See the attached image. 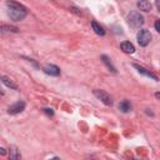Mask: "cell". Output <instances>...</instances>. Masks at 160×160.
I'll return each instance as SVG.
<instances>
[{
  "instance_id": "obj_1",
  "label": "cell",
  "mask_w": 160,
  "mask_h": 160,
  "mask_svg": "<svg viewBox=\"0 0 160 160\" xmlns=\"http://www.w3.org/2000/svg\"><path fill=\"white\" fill-rule=\"evenodd\" d=\"M6 6H8V15L10 16L11 20L14 21H20L22 20L28 11H26V8L20 4V2H16V1H8L6 2Z\"/></svg>"
},
{
  "instance_id": "obj_2",
  "label": "cell",
  "mask_w": 160,
  "mask_h": 160,
  "mask_svg": "<svg viewBox=\"0 0 160 160\" xmlns=\"http://www.w3.org/2000/svg\"><path fill=\"white\" fill-rule=\"evenodd\" d=\"M145 22V19L144 16L138 12V11H132L128 15V24L132 28V29H139L140 26H142Z\"/></svg>"
},
{
  "instance_id": "obj_3",
  "label": "cell",
  "mask_w": 160,
  "mask_h": 160,
  "mask_svg": "<svg viewBox=\"0 0 160 160\" xmlns=\"http://www.w3.org/2000/svg\"><path fill=\"white\" fill-rule=\"evenodd\" d=\"M136 39H138V42H139L140 46H146V45H149V42H150V40H151V34H150L149 30L141 29V30L138 32Z\"/></svg>"
},
{
  "instance_id": "obj_4",
  "label": "cell",
  "mask_w": 160,
  "mask_h": 160,
  "mask_svg": "<svg viewBox=\"0 0 160 160\" xmlns=\"http://www.w3.org/2000/svg\"><path fill=\"white\" fill-rule=\"evenodd\" d=\"M94 95H95L100 101H102L105 105H108V106H111V105H112V100H111L110 95H109L106 91L100 90V89H95V90H94Z\"/></svg>"
},
{
  "instance_id": "obj_5",
  "label": "cell",
  "mask_w": 160,
  "mask_h": 160,
  "mask_svg": "<svg viewBox=\"0 0 160 160\" xmlns=\"http://www.w3.org/2000/svg\"><path fill=\"white\" fill-rule=\"evenodd\" d=\"M24 109H25V102L24 101H16V102H14L12 105L9 106L8 112L11 114V115H16V114H20Z\"/></svg>"
},
{
  "instance_id": "obj_6",
  "label": "cell",
  "mask_w": 160,
  "mask_h": 160,
  "mask_svg": "<svg viewBox=\"0 0 160 160\" xmlns=\"http://www.w3.org/2000/svg\"><path fill=\"white\" fill-rule=\"evenodd\" d=\"M42 71L46 75H50V76H59L60 75V68H58L56 65H52V64L45 65L42 68Z\"/></svg>"
},
{
  "instance_id": "obj_7",
  "label": "cell",
  "mask_w": 160,
  "mask_h": 160,
  "mask_svg": "<svg viewBox=\"0 0 160 160\" xmlns=\"http://www.w3.org/2000/svg\"><path fill=\"white\" fill-rule=\"evenodd\" d=\"M134 68H135L141 75H145V76H148V78H150V79H152V80H155V81H159V78H158L155 74H152L151 71L146 70L145 68H142V66H140V65H138V64H134Z\"/></svg>"
},
{
  "instance_id": "obj_8",
  "label": "cell",
  "mask_w": 160,
  "mask_h": 160,
  "mask_svg": "<svg viewBox=\"0 0 160 160\" xmlns=\"http://www.w3.org/2000/svg\"><path fill=\"white\" fill-rule=\"evenodd\" d=\"M9 160H20V152L15 145H11L9 149Z\"/></svg>"
},
{
  "instance_id": "obj_9",
  "label": "cell",
  "mask_w": 160,
  "mask_h": 160,
  "mask_svg": "<svg viewBox=\"0 0 160 160\" xmlns=\"http://www.w3.org/2000/svg\"><path fill=\"white\" fill-rule=\"evenodd\" d=\"M1 81H2V84H4L5 86H8V88H10V89H12V90H18V85H16V82H15L14 80H11L10 78L2 75V76H1Z\"/></svg>"
},
{
  "instance_id": "obj_10",
  "label": "cell",
  "mask_w": 160,
  "mask_h": 160,
  "mask_svg": "<svg viewBox=\"0 0 160 160\" xmlns=\"http://www.w3.org/2000/svg\"><path fill=\"white\" fill-rule=\"evenodd\" d=\"M120 48H121V50H122L124 52H126V54H132V52L135 51V48H134V45H132L130 41H124V42H121V44H120Z\"/></svg>"
},
{
  "instance_id": "obj_11",
  "label": "cell",
  "mask_w": 160,
  "mask_h": 160,
  "mask_svg": "<svg viewBox=\"0 0 160 160\" xmlns=\"http://www.w3.org/2000/svg\"><path fill=\"white\" fill-rule=\"evenodd\" d=\"M138 8L140 9V10H142V11H151V9H152V5L150 4V1H148V0H140V1H138Z\"/></svg>"
},
{
  "instance_id": "obj_12",
  "label": "cell",
  "mask_w": 160,
  "mask_h": 160,
  "mask_svg": "<svg viewBox=\"0 0 160 160\" xmlns=\"http://www.w3.org/2000/svg\"><path fill=\"white\" fill-rule=\"evenodd\" d=\"M91 28H92V30H94V32H95L96 35H100V36H104V35H105L104 28L100 26L96 21H91Z\"/></svg>"
},
{
  "instance_id": "obj_13",
  "label": "cell",
  "mask_w": 160,
  "mask_h": 160,
  "mask_svg": "<svg viewBox=\"0 0 160 160\" xmlns=\"http://www.w3.org/2000/svg\"><path fill=\"white\" fill-rule=\"evenodd\" d=\"M119 110L122 111V112H129V111L131 110V104H130V101H129V100H122V101H120V104H119Z\"/></svg>"
},
{
  "instance_id": "obj_14",
  "label": "cell",
  "mask_w": 160,
  "mask_h": 160,
  "mask_svg": "<svg viewBox=\"0 0 160 160\" xmlns=\"http://www.w3.org/2000/svg\"><path fill=\"white\" fill-rule=\"evenodd\" d=\"M101 60H102V62H104V64H105V65H106V66H108V68H109V69H110L112 72H116V69H115V66L111 64L110 59H109L106 55H101Z\"/></svg>"
},
{
  "instance_id": "obj_15",
  "label": "cell",
  "mask_w": 160,
  "mask_h": 160,
  "mask_svg": "<svg viewBox=\"0 0 160 160\" xmlns=\"http://www.w3.org/2000/svg\"><path fill=\"white\" fill-rule=\"evenodd\" d=\"M5 31H11V32H19V29L11 25H6V24H1V32Z\"/></svg>"
},
{
  "instance_id": "obj_16",
  "label": "cell",
  "mask_w": 160,
  "mask_h": 160,
  "mask_svg": "<svg viewBox=\"0 0 160 160\" xmlns=\"http://www.w3.org/2000/svg\"><path fill=\"white\" fill-rule=\"evenodd\" d=\"M44 112H45L46 115H49V116H52V115H54V111H52V109H50V108H45V109H44Z\"/></svg>"
},
{
  "instance_id": "obj_17",
  "label": "cell",
  "mask_w": 160,
  "mask_h": 160,
  "mask_svg": "<svg viewBox=\"0 0 160 160\" xmlns=\"http://www.w3.org/2000/svg\"><path fill=\"white\" fill-rule=\"evenodd\" d=\"M154 26H155V30L160 34V20H156V21H155V24H154Z\"/></svg>"
},
{
  "instance_id": "obj_18",
  "label": "cell",
  "mask_w": 160,
  "mask_h": 160,
  "mask_svg": "<svg viewBox=\"0 0 160 160\" xmlns=\"http://www.w3.org/2000/svg\"><path fill=\"white\" fill-rule=\"evenodd\" d=\"M155 5H156V8H158L159 11H160V0H156V1H155Z\"/></svg>"
},
{
  "instance_id": "obj_19",
  "label": "cell",
  "mask_w": 160,
  "mask_h": 160,
  "mask_svg": "<svg viewBox=\"0 0 160 160\" xmlns=\"http://www.w3.org/2000/svg\"><path fill=\"white\" fill-rule=\"evenodd\" d=\"M0 154L1 155H5V149L4 148H0Z\"/></svg>"
},
{
  "instance_id": "obj_20",
  "label": "cell",
  "mask_w": 160,
  "mask_h": 160,
  "mask_svg": "<svg viewBox=\"0 0 160 160\" xmlns=\"http://www.w3.org/2000/svg\"><path fill=\"white\" fill-rule=\"evenodd\" d=\"M146 114H149V115H151V116H152V115H154V114H152V112H151V111H149V109H146Z\"/></svg>"
},
{
  "instance_id": "obj_21",
  "label": "cell",
  "mask_w": 160,
  "mask_h": 160,
  "mask_svg": "<svg viewBox=\"0 0 160 160\" xmlns=\"http://www.w3.org/2000/svg\"><path fill=\"white\" fill-rule=\"evenodd\" d=\"M155 98H158V99H160V92H155Z\"/></svg>"
},
{
  "instance_id": "obj_22",
  "label": "cell",
  "mask_w": 160,
  "mask_h": 160,
  "mask_svg": "<svg viewBox=\"0 0 160 160\" xmlns=\"http://www.w3.org/2000/svg\"><path fill=\"white\" fill-rule=\"evenodd\" d=\"M50 160H60V158H52V159H50Z\"/></svg>"
},
{
  "instance_id": "obj_23",
  "label": "cell",
  "mask_w": 160,
  "mask_h": 160,
  "mask_svg": "<svg viewBox=\"0 0 160 160\" xmlns=\"http://www.w3.org/2000/svg\"><path fill=\"white\" fill-rule=\"evenodd\" d=\"M134 160H139V159H134Z\"/></svg>"
}]
</instances>
